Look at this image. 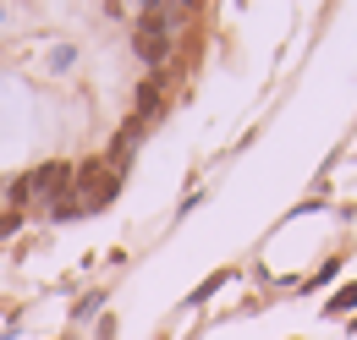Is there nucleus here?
<instances>
[{"label": "nucleus", "instance_id": "obj_1", "mask_svg": "<svg viewBox=\"0 0 357 340\" xmlns=\"http://www.w3.org/2000/svg\"><path fill=\"white\" fill-rule=\"evenodd\" d=\"M181 22H187L181 6H154V11H143V17H137V55H143L149 66H165V61H171V33H176Z\"/></svg>", "mask_w": 357, "mask_h": 340}]
</instances>
